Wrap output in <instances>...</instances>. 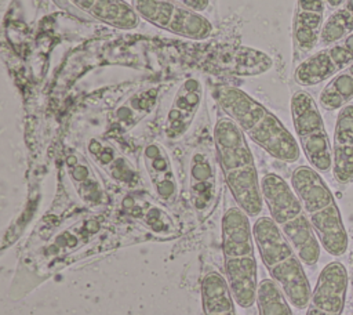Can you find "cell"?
<instances>
[{"label": "cell", "mask_w": 353, "mask_h": 315, "mask_svg": "<svg viewBox=\"0 0 353 315\" xmlns=\"http://www.w3.org/2000/svg\"><path fill=\"white\" fill-rule=\"evenodd\" d=\"M216 101L228 117L243 133L272 158L294 163L301 156V146L280 119L245 91L236 87H221Z\"/></svg>", "instance_id": "obj_1"}, {"label": "cell", "mask_w": 353, "mask_h": 315, "mask_svg": "<svg viewBox=\"0 0 353 315\" xmlns=\"http://www.w3.org/2000/svg\"><path fill=\"white\" fill-rule=\"evenodd\" d=\"M214 142L225 182L234 202L250 217L259 216L263 209L261 180L245 134L230 117H221L214 127Z\"/></svg>", "instance_id": "obj_2"}, {"label": "cell", "mask_w": 353, "mask_h": 315, "mask_svg": "<svg viewBox=\"0 0 353 315\" xmlns=\"http://www.w3.org/2000/svg\"><path fill=\"white\" fill-rule=\"evenodd\" d=\"M291 187L321 247L332 257L343 256L349 246L347 231L338 203L320 173L312 166H298L291 174Z\"/></svg>", "instance_id": "obj_3"}, {"label": "cell", "mask_w": 353, "mask_h": 315, "mask_svg": "<svg viewBox=\"0 0 353 315\" xmlns=\"http://www.w3.org/2000/svg\"><path fill=\"white\" fill-rule=\"evenodd\" d=\"M290 106L298 142L309 164L319 173L330 171L332 146L317 102L307 91L298 90L292 94Z\"/></svg>", "instance_id": "obj_4"}, {"label": "cell", "mask_w": 353, "mask_h": 315, "mask_svg": "<svg viewBox=\"0 0 353 315\" xmlns=\"http://www.w3.org/2000/svg\"><path fill=\"white\" fill-rule=\"evenodd\" d=\"M131 4L141 19L172 35L190 40H205L212 35L208 18L176 1L131 0Z\"/></svg>", "instance_id": "obj_5"}, {"label": "cell", "mask_w": 353, "mask_h": 315, "mask_svg": "<svg viewBox=\"0 0 353 315\" xmlns=\"http://www.w3.org/2000/svg\"><path fill=\"white\" fill-rule=\"evenodd\" d=\"M353 62V33L307 55L294 70V80L302 87L317 86L332 79Z\"/></svg>", "instance_id": "obj_6"}, {"label": "cell", "mask_w": 353, "mask_h": 315, "mask_svg": "<svg viewBox=\"0 0 353 315\" xmlns=\"http://www.w3.org/2000/svg\"><path fill=\"white\" fill-rule=\"evenodd\" d=\"M349 287V276L341 261L327 264L312 290L306 315H342Z\"/></svg>", "instance_id": "obj_7"}, {"label": "cell", "mask_w": 353, "mask_h": 315, "mask_svg": "<svg viewBox=\"0 0 353 315\" xmlns=\"http://www.w3.org/2000/svg\"><path fill=\"white\" fill-rule=\"evenodd\" d=\"M325 4V0H296L291 29L295 64L305 59L320 43Z\"/></svg>", "instance_id": "obj_8"}, {"label": "cell", "mask_w": 353, "mask_h": 315, "mask_svg": "<svg viewBox=\"0 0 353 315\" xmlns=\"http://www.w3.org/2000/svg\"><path fill=\"white\" fill-rule=\"evenodd\" d=\"M261 192L272 220L279 227L306 214L292 187L279 174H265L261 178Z\"/></svg>", "instance_id": "obj_9"}, {"label": "cell", "mask_w": 353, "mask_h": 315, "mask_svg": "<svg viewBox=\"0 0 353 315\" xmlns=\"http://www.w3.org/2000/svg\"><path fill=\"white\" fill-rule=\"evenodd\" d=\"M334 178L347 185L353 181V104L339 109L332 140Z\"/></svg>", "instance_id": "obj_10"}, {"label": "cell", "mask_w": 353, "mask_h": 315, "mask_svg": "<svg viewBox=\"0 0 353 315\" xmlns=\"http://www.w3.org/2000/svg\"><path fill=\"white\" fill-rule=\"evenodd\" d=\"M270 278L280 286L291 305L298 309L309 307L312 289L298 254L273 265L268 269Z\"/></svg>", "instance_id": "obj_11"}, {"label": "cell", "mask_w": 353, "mask_h": 315, "mask_svg": "<svg viewBox=\"0 0 353 315\" xmlns=\"http://www.w3.org/2000/svg\"><path fill=\"white\" fill-rule=\"evenodd\" d=\"M222 249L225 258L254 256L250 216L239 206L229 207L222 217Z\"/></svg>", "instance_id": "obj_12"}, {"label": "cell", "mask_w": 353, "mask_h": 315, "mask_svg": "<svg viewBox=\"0 0 353 315\" xmlns=\"http://www.w3.org/2000/svg\"><path fill=\"white\" fill-rule=\"evenodd\" d=\"M225 272L234 303L241 308L251 307L256 301L259 285L255 257L240 256L225 258Z\"/></svg>", "instance_id": "obj_13"}, {"label": "cell", "mask_w": 353, "mask_h": 315, "mask_svg": "<svg viewBox=\"0 0 353 315\" xmlns=\"http://www.w3.org/2000/svg\"><path fill=\"white\" fill-rule=\"evenodd\" d=\"M252 232L255 246L268 269L296 254L272 217H259L252 227Z\"/></svg>", "instance_id": "obj_14"}, {"label": "cell", "mask_w": 353, "mask_h": 315, "mask_svg": "<svg viewBox=\"0 0 353 315\" xmlns=\"http://www.w3.org/2000/svg\"><path fill=\"white\" fill-rule=\"evenodd\" d=\"M91 18L116 29L131 30L138 28L139 15L125 0H66Z\"/></svg>", "instance_id": "obj_15"}, {"label": "cell", "mask_w": 353, "mask_h": 315, "mask_svg": "<svg viewBox=\"0 0 353 315\" xmlns=\"http://www.w3.org/2000/svg\"><path fill=\"white\" fill-rule=\"evenodd\" d=\"M201 94V84L194 77H190L181 84L167 117V134L170 137H178L185 133L200 105Z\"/></svg>", "instance_id": "obj_16"}, {"label": "cell", "mask_w": 353, "mask_h": 315, "mask_svg": "<svg viewBox=\"0 0 353 315\" xmlns=\"http://www.w3.org/2000/svg\"><path fill=\"white\" fill-rule=\"evenodd\" d=\"M201 300L204 315L234 311V298L229 283L216 271H208L201 280Z\"/></svg>", "instance_id": "obj_17"}, {"label": "cell", "mask_w": 353, "mask_h": 315, "mask_svg": "<svg viewBox=\"0 0 353 315\" xmlns=\"http://www.w3.org/2000/svg\"><path fill=\"white\" fill-rule=\"evenodd\" d=\"M145 163L157 195L163 199H170L175 193V180L163 148L157 144L148 145L145 149Z\"/></svg>", "instance_id": "obj_18"}, {"label": "cell", "mask_w": 353, "mask_h": 315, "mask_svg": "<svg viewBox=\"0 0 353 315\" xmlns=\"http://www.w3.org/2000/svg\"><path fill=\"white\" fill-rule=\"evenodd\" d=\"M353 101V62L334 76L319 95V104L325 111H339Z\"/></svg>", "instance_id": "obj_19"}, {"label": "cell", "mask_w": 353, "mask_h": 315, "mask_svg": "<svg viewBox=\"0 0 353 315\" xmlns=\"http://www.w3.org/2000/svg\"><path fill=\"white\" fill-rule=\"evenodd\" d=\"M353 33V0H345L324 22L320 44L331 46Z\"/></svg>", "instance_id": "obj_20"}, {"label": "cell", "mask_w": 353, "mask_h": 315, "mask_svg": "<svg viewBox=\"0 0 353 315\" xmlns=\"http://www.w3.org/2000/svg\"><path fill=\"white\" fill-rule=\"evenodd\" d=\"M256 305L259 315H292L290 301L273 279H262L258 285Z\"/></svg>", "instance_id": "obj_21"}, {"label": "cell", "mask_w": 353, "mask_h": 315, "mask_svg": "<svg viewBox=\"0 0 353 315\" xmlns=\"http://www.w3.org/2000/svg\"><path fill=\"white\" fill-rule=\"evenodd\" d=\"M211 175H212L211 166L208 164L207 159L200 153L194 155L193 163H192V191L196 198L203 199L204 191L208 195V198L211 196V188H212V182L210 181Z\"/></svg>", "instance_id": "obj_22"}, {"label": "cell", "mask_w": 353, "mask_h": 315, "mask_svg": "<svg viewBox=\"0 0 353 315\" xmlns=\"http://www.w3.org/2000/svg\"><path fill=\"white\" fill-rule=\"evenodd\" d=\"M172 1L183 4V6H186L194 11H199V12L205 11L210 6V0H172Z\"/></svg>", "instance_id": "obj_23"}, {"label": "cell", "mask_w": 353, "mask_h": 315, "mask_svg": "<svg viewBox=\"0 0 353 315\" xmlns=\"http://www.w3.org/2000/svg\"><path fill=\"white\" fill-rule=\"evenodd\" d=\"M343 1H345V0H325L327 6H328L330 8H332V10H336Z\"/></svg>", "instance_id": "obj_24"}, {"label": "cell", "mask_w": 353, "mask_h": 315, "mask_svg": "<svg viewBox=\"0 0 353 315\" xmlns=\"http://www.w3.org/2000/svg\"><path fill=\"white\" fill-rule=\"evenodd\" d=\"M215 315H234V311H229V312H223V314H215Z\"/></svg>", "instance_id": "obj_25"}]
</instances>
